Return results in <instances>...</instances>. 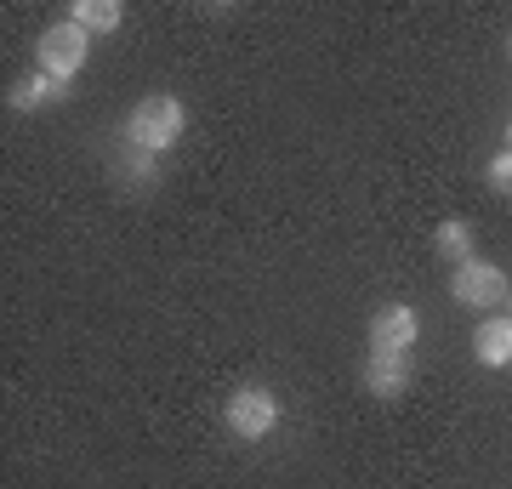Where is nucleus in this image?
<instances>
[{"mask_svg": "<svg viewBox=\"0 0 512 489\" xmlns=\"http://www.w3.org/2000/svg\"><path fill=\"white\" fill-rule=\"evenodd\" d=\"M507 148H512V120H507Z\"/></svg>", "mask_w": 512, "mask_h": 489, "instance_id": "f8f14e48", "label": "nucleus"}, {"mask_svg": "<svg viewBox=\"0 0 512 489\" xmlns=\"http://www.w3.org/2000/svg\"><path fill=\"white\" fill-rule=\"evenodd\" d=\"M222 421H228V433L234 438H268L279 427V399L268 393V387H234L228 393V404H222Z\"/></svg>", "mask_w": 512, "mask_h": 489, "instance_id": "7ed1b4c3", "label": "nucleus"}, {"mask_svg": "<svg viewBox=\"0 0 512 489\" xmlns=\"http://www.w3.org/2000/svg\"><path fill=\"white\" fill-rule=\"evenodd\" d=\"M473 353L484 370H507L512 364V319L507 313H495V319H484V325L473 330Z\"/></svg>", "mask_w": 512, "mask_h": 489, "instance_id": "0eeeda50", "label": "nucleus"}, {"mask_svg": "<svg viewBox=\"0 0 512 489\" xmlns=\"http://www.w3.org/2000/svg\"><path fill=\"white\" fill-rule=\"evenodd\" d=\"M416 336H421V325L404 302H393V308H382L370 319V353H410Z\"/></svg>", "mask_w": 512, "mask_h": 489, "instance_id": "39448f33", "label": "nucleus"}, {"mask_svg": "<svg viewBox=\"0 0 512 489\" xmlns=\"http://www.w3.org/2000/svg\"><path fill=\"white\" fill-rule=\"evenodd\" d=\"M484 182H490L495 194H512V148H501V154L484 165Z\"/></svg>", "mask_w": 512, "mask_h": 489, "instance_id": "9b49d317", "label": "nucleus"}, {"mask_svg": "<svg viewBox=\"0 0 512 489\" xmlns=\"http://www.w3.org/2000/svg\"><path fill=\"white\" fill-rule=\"evenodd\" d=\"M507 302H512V296H507ZM507 319H512V313H507Z\"/></svg>", "mask_w": 512, "mask_h": 489, "instance_id": "ddd939ff", "label": "nucleus"}, {"mask_svg": "<svg viewBox=\"0 0 512 489\" xmlns=\"http://www.w3.org/2000/svg\"><path fill=\"white\" fill-rule=\"evenodd\" d=\"M86 57H92V35L69 18L52 23V29L35 40V63H40V74H52V80H74V74L86 69Z\"/></svg>", "mask_w": 512, "mask_h": 489, "instance_id": "f03ea898", "label": "nucleus"}, {"mask_svg": "<svg viewBox=\"0 0 512 489\" xmlns=\"http://www.w3.org/2000/svg\"><path fill=\"white\" fill-rule=\"evenodd\" d=\"M57 97H69V80H52V74H29V80H18V86L6 91V103L18 114H35L46 103H57Z\"/></svg>", "mask_w": 512, "mask_h": 489, "instance_id": "6e6552de", "label": "nucleus"}, {"mask_svg": "<svg viewBox=\"0 0 512 489\" xmlns=\"http://www.w3.org/2000/svg\"><path fill=\"white\" fill-rule=\"evenodd\" d=\"M410 376H416L410 353H370V364H365V387H370V399H387V404L410 393Z\"/></svg>", "mask_w": 512, "mask_h": 489, "instance_id": "423d86ee", "label": "nucleus"}, {"mask_svg": "<svg viewBox=\"0 0 512 489\" xmlns=\"http://www.w3.org/2000/svg\"><path fill=\"white\" fill-rule=\"evenodd\" d=\"M433 251L444 256V262H473V222H461V217H450V222H439V234H433Z\"/></svg>", "mask_w": 512, "mask_h": 489, "instance_id": "9d476101", "label": "nucleus"}, {"mask_svg": "<svg viewBox=\"0 0 512 489\" xmlns=\"http://www.w3.org/2000/svg\"><path fill=\"white\" fill-rule=\"evenodd\" d=\"M450 296H456L461 308H501L512 296V279L495 262H461L450 273Z\"/></svg>", "mask_w": 512, "mask_h": 489, "instance_id": "20e7f679", "label": "nucleus"}, {"mask_svg": "<svg viewBox=\"0 0 512 489\" xmlns=\"http://www.w3.org/2000/svg\"><path fill=\"white\" fill-rule=\"evenodd\" d=\"M69 23H80L86 35H114V29L126 23V6H120V0H74Z\"/></svg>", "mask_w": 512, "mask_h": 489, "instance_id": "1a4fd4ad", "label": "nucleus"}, {"mask_svg": "<svg viewBox=\"0 0 512 489\" xmlns=\"http://www.w3.org/2000/svg\"><path fill=\"white\" fill-rule=\"evenodd\" d=\"M183 126H188L183 103H177V97H165V91H154V97H143V103L126 114V148L165 154V148L183 143Z\"/></svg>", "mask_w": 512, "mask_h": 489, "instance_id": "f257e3e1", "label": "nucleus"}]
</instances>
